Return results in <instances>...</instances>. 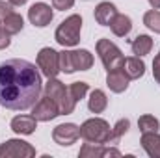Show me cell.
Returning <instances> with one entry per match:
<instances>
[{
    "instance_id": "1",
    "label": "cell",
    "mask_w": 160,
    "mask_h": 158,
    "mask_svg": "<svg viewBox=\"0 0 160 158\" xmlns=\"http://www.w3.org/2000/svg\"><path fill=\"white\" fill-rule=\"evenodd\" d=\"M43 82L34 63L13 58L0 63V104L8 110H28L41 97Z\"/></svg>"
},
{
    "instance_id": "2",
    "label": "cell",
    "mask_w": 160,
    "mask_h": 158,
    "mask_svg": "<svg viewBox=\"0 0 160 158\" xmlns=\"http://www.w3.org/2000/svg\"><path fill=\"white\" fill-rule=\"evenodd\" d=\"M43 91H45L47 97H50V99L58 104L60 116H69V114L75 112L77 102H75L73 97L69 95V89L65 87L63 82H60L58 78H48V82H47L45 87H43Z\"/></svg>"
},
{
    "instance_id": "3",
    "label": "cell",
    "mask_w": 160,
    "mask_h": 158,
    "mask_svg": "<svg viewBox=\"0 0 160 158\" xmlns=\"http://www.w3.org/2000/svg\"><path fill=\"white\" fill-rule=\"evenodd\" d=\"M80 30H82V17L77 15V13H73L65 21H62V24L56 28L54 39L63 48L77 47L80 43Z\"/></svg>"
},
{
    "instance_id": "4",
    "label": "cell",
    "mask_w": 160,
    "mask_h": 158,
    "mask_svg": "<svg viewBox=\"0 0 160 158\" xmlns=\"http://www.w3.org/2000/svg\"><path fill=\"white\" fill-rule=\"evenodd\" d=\"M80 136L86 141L106 145L112 140V128H110L108 121H104V119H101V117H91V119H88V121L82 123Z\"/></svg>"
},
{
    "instance_id": "5",
    "label": "cell",
    "mask_w": 160,
    "mask_h": 158,
    "mask_svg": "<svg viewBox=\"0 0 160 158\" xmlns=\"http://www.w3.org/2000/svg\"><path fill=\"white\" fill-rule=\"evenodd\" d=\"M97 54L104 65L106 71H114V69H121L125 63V56L121 52V48L112 43L110 39H99L97 41Z\"/></svg>"
},
{
    "instance_id": "6",
    "label": "cell",
    "mask_w": 160,
    "mask_h": 158,
    "mask_svg": "<svg viewBox=\"0 0 160 158\" xmlns=\"http://www.w3.org/2000/svg\"><path fill=\"white\" fill-rule=\"evenodd\" d=\"M38 67L47 78H56L60 71V52H56L50 47H45L38 52Z\"/></svg>"
},
{
    "instance_id": "7",
    "label": "cell",
    "mask_w": 160,
    "mask_h": 158,
    "mask_svg": "<svg viewBox=\"0 0 160 158\" xmlns=\"http://www.w3.org/2000/svg\"><path fill=\"white\" fill-rule=\"evenodd\" d=\"M36 149L22 140H8L0 145V158H32Z\"/></svg>"
},
{
    "instance_id": "8",
    "label": "cell",
    "mask_w": 160,
    "mask_h": 158,
    "mask_svg": "<svg viewBox=\"0 0 160 158\" xmlns=\"http://www.w3.org/2000/svg\"><path fill=\"white\" fill-rule=\"evenodd\" d=\"M80 138V126H77L75 123H62L52 130V140L54 143L62 145V147H69L73 145Z\"/></svg>"
},
{
    "instance_id": "9",
    "label": "cell",
    "mask_w": 160,
    "mask_h": 158,
    "mask_svg": "<svg viewBox=\"0 0 160 158\" xmlns=\"http://www.w3.org/2000/svg\"><path fill=\"white\" fill-rule=\"evenodd\" d=\"M32 116L38 121L47 123V121H52V119H56L60 116V108L50 97L45 95V97H39V101L32 106Z\"/></svg>"
},
{
    "instance_id": "10",
    "label": "cell",
    "mask_w": 160,
    "mask_h": 158,
    "mask_svg": "<svg viewBox=\"0 0 160 158\" xmlns=\"http://www.w3.org/2000/svg\"><path fill=\"white\" fill-rule=\"evenodd\" d=\"M28 19L34 26L38 28H45L50 24V21L54 19V13H52V7L45 2H36L30 9H28Z\"/></svg>"
},
{
    "instance_id": "11",
    "label": "cell",
    "mask_w": 160,
    "mask_h": 158,
    "mask_svg": "<svg viewBox=\"0 0 160 158\" xmlns=\"http://www.w3.org/2000/svg\"><path fill=\"white\" fill-rule=\"evenodd\" d=\"M69 58H71V67L73 73L75 71H88L93 65V54L86 48L80 50H69Z\"/></svg>"
},
{
    "instance_id": "12",
    "label": "cell",
    "mask_w": 160,
    "mask_h": 158,
    "mask_svg": "<svg viewBox=\"0 0 160 158\" xmlns=\"http://www.w3.org/2000/svg\"><path fill=\"white\" fill-rule=\"evenodd\" d=\"M36 128H38V119L34 116H17L11 119V130L15 134L30 136L36 132Z\"/></svg>"
},
{
    "instance_id": "13",
    "label": "cell",
    "mask_w": 160,
    "mask_h": 158,
    "mask_svg": "<svg viewBox=\"0 0 160 158\" xmlns=\"http://www.w3.org/2000/svg\"><path fill=\"white\" fill-rule=\"evenodd\" d=\"M128 82H130V78L127 77V73L123 71V67H121V69H114V71H108V75H106V86H108L110 91H114V93H123V91H127Z\"/></svg>"
},
{
    "instance_id": "14",
    "label": "cell",
    "mask_w": 160,
    "mask_h": 158,
    "mask_svg": "<svg viewBox=\"0 0 160 158\" xmlns=\"http://www.w3.org/2000/svg\"><path fill=\"white\" fill-rule=\"evenodd\" d=\"M93 15H95L97 24H101V26H110V22H112L114 17L118 15V7H116L112 2H101V4H97Z\"/></svg>"
},
{
    "instance_id": "15",
    "label": "cell",
    "mask_w": 160,
    "mask_h": 158,
    "mask_svg": "<svg viewBox=\"0 0 160 158\" xmlns=\"http://www.w3.org/2000/svg\"><path fill=\"white\" fill-rule=\"evenodd\" d=\"M123 71L127 73V77L130 80L142 78L145 75V63H143V60L140 56H130V58H125Z\"/></svg>"
},
{
    "instance_id": "16",
    "label": "cell",
    "mask_w": 160,
    "mask_h": 158,
    "mask_svg": "<svg viewBox=\"0 0 160 158\" xmlns=\"http://www.w3.org/2000/svg\"><path fill=\"white\" fill-rule=\"evenodd\" d=\"M142 147L151 158H160V134L158 132L142 134Z\"/></svg>"
},
{
    "instance_id": "17",
    "label": "cell",
    "mask_w": 160,
    "mask_h": 158,
    "mask_svg": "<svg viewBox=\"0 0 160 158\" xmlns=\"http://www.w3.org/2000/svg\"><path fill=\"white\" fill-rule=\"evenodd\" d=\"M110 30H112L114 36H118V37L128 36L130 30H132V21H130V17H128V15H123V13H118V15L114 17V21L110 22Z\"/></svg>"
},
{
    "instance_id": "18",
    "label": "cell",
    "mask_w": 160,
    "mask_h": 158,
    "mask_svg": "<svg viewBox=\"0 0 160 158\" xmlns=\"http://www.w3.org/2000/svg\"><path fill=\"white\" fill-rule=\"evenodd\" d=\"M108 106V99H106V93L102 89H93L89 93V99H88V108L89 112L93 114H102Z\"/></svg>"
},
{
    "instance_id": "19",
    "label": "cell",
    "mask_w": 160,
    "mask_h": 158,
    "mask_svg": "<svg viewBox=\"0 0 160 158\" xmlns=\"http://www.w3.org/2000/svg\"><path fill=\"white\" fill-rule=\"evenodd\" d=\"M130 48H132V54H134V56H140V58L147 56V54L151 52V48H153V39H151V36L140 34L136 39L132 41Z\"/></svg>"
},
{
    "instance_id": "20",
    "label": "cell",
    "mask_w": 160,
    "mask_h": 158,
    "mask_svg": "<svg viewBox=\"0 0 160 158\" xmlns=\"http://www.w3.org/2000/svg\"><path fill=\"white\" fill-rule=\"evenodd\" d=\"M2 26H4V30H6L9 36H15V34H19V32L22 30L24 21H22V17H21L17 11H13V13H9V15L2 21Z\"/></svg>"
},
{
    "instance_id": "21",
    "label": "cell",
    "mask_w": 160,
    "mask_h": 158,
    "mask_svg": "<svg viewBox=\"0 0 160 158\" xmlns=\"http://www.w3.org/2000/svg\"><path fill=\"white\" fill-rule=\"evenodd\" d=\"M138 128H140L142 134H145V132H158L160 121L155 116L145 114V116H142V117L138 119Z\"/></svg>"
},
{
    "instance_id": "22",
    "label": "cell",
    "mask_w": 160,
    "mask_h": 158,
    "mask_svg": "<svg viewBox=\"0 0 160 158\" xmlns=\"http://www.w3.org/2000/svg\"><path fill=\"white\" fill-rule=\"evenodd\" d=\"M78 156L80 158H101V156H104V147H102L101 143H91V141H88V143H84V147L80 149Z\"/></svg>"
},
{
    "instance_id": "23",
    "label": "cell",
    "mask_w": 160,
    "mask_h": 158,
    "mask_svg": "<svg viewBox=\"0 0 160 158\" xmlns=\"http://www.w3.org/2000/svg\"><path fill=\"white\" fill-rule=\"evenodd\" d=\"M143 24L155 32V34H160V11L158 9H151L143 15Z\"/></svg>"
},
{
    "instance_id": "24",
    "label": "cell",
    "mask_w": 160,
    "mask_h": 158,
    "mask_svg": "<svg viewBox=\"0 0 160 158\" xmlns=\"http://www.w3.org/2000/svg\"><path fill=\"white\" fill-rule=\"evenodd\" d=\"M67 89H69V95L73 97V101L78 102V101H82L86 97V93L89 91V84L88 82H73Z\"/></svg>"
},
{
    "instance_id": "25",
    "label": "cell",
    "mask_w": 160,
    "mask_h": 158,
    "mask_svg": "<svg viewBox=\"0 0 160 158\" xmlns=\"http://www.w3.org/2000/svg\"><path fill=\"white\" fill-rule=\"evenodd\" d=\"M128 126H130V121H128V119H119V121L114 125V128H112V140H110V143L119 141L121 138L127 134Z\"/></svg>"
},
{
    "instance_id": "26",
    "label": "cell",
    "mask_w": 160,
    "mask_h": 158,
    "mask_svg": "<svg viewBox=\"0 0 160 158\" xmlns=\"http://www.w3.org/2000/svg\"><path fill=\"white\" fill-rule=\"evenodd\" d=\"M60 71L65 73V75H71V73H73L71 58H69V50H62V52H60Z\"/></svg>"
},
{
    "instance_id": "27",
    "label": "cell",
    "mask_w": 160,
    "mask_h": 158,
    "mask_svg": "<svg viewBox=\"0 0 160 158\" xmlns=\"http://www.w3.org/2000/svg\"><path fill=\"white\" fill-rule=\"evenodd\" d=\"M9 13H13V4H9L8 0H0V22H2Z\"/></svg>"
},
{
    "instance_id": "28",
    "label": "cell",
    "mask_w": 160,
    "mask_h": 158,
    "mask_svg": "<svg viewBox=\"0 0 160 158\" xmlns=\"http://www.w3.org/2000/svg\"><path fill=\"white\" fill-rule=\"evenodd\" d=\"M52 6H54V9L65 11V9H71L75 6V0H52Z\"/></svg>"
},
{
    "instance_id": "29",
    "label": "cell",
    "mask_w": 160,
    "mask_h": 158,
    "mask_svg": "<svg viewBox=\"0 0 160 158\" xmlns=\"http://www.w3.org/2000/svg\"><path fill=\"white\" fill-rule=\"evenodd\" d=\"M9 43H11V36L4 30V26H2V22H0V50L8 48V47H9Z\"/></svg>"
},
{
    "instance_id": "30",
    "label": "cell",
    "mask_w": 160,
    "mask_h": 158,
    "mask_svg": "<svg viewBox=\"0 0 160 158\" xmlns=\"http://www.w3.org/2000/svg\"><path fill=\"white\" fill-rule=\"evenodd\" d=\"M153 77L160 84V54H157L155 60H153Z\"/></svg>"
},
{
    "instance_id": "31",
    "label": "cell",
    "mask_w": 160,
    "mask_h": 158,
    "mask_svg": "<svg viewBox=\"0 0 160 158\" xmlns=\"http://www.w3.org/2000/svg\"><path fill=\"white\" fill-rule=\"evenodd\" d=\"M104 156H121L118 149H104Z\"/></svg>"
},
{
    "instance_id": "32",
    "label": "cell",
    "mask_w": 160,
    "mask_h": 158,
    "mask_svg": "<svg viewBox=\"0 0 160 158\" xmlns=\"http://www.w3.org/2000/svg\"><path fill=\"white\" fill-rule=\"evenodd\" d=\"M9 4H13V6H24L28 0H8Z\"/></svg>"
},
{
    "instance_id": "33",
    "label": "cell",
    "mask_w": 160,
    "mask_h": 158,
    "mask_svg": "<svg viewBox=\"0 0 160 158\" xmlns=\"http://www.w3.org/2000/svg\"><path fill=\"white\" fill-rule=\"evenodd\" d=\"M149 4L153 9H160V0H149Z\"/></svg>"
},
{
    "instance_id": "34",
    "label": "cell",
    "mask_w": 160,
    "mask_h": 158,
    "mask_svg": "<svg viewBox=\"0 0 160 158\" xmlns=\"http://www.w3.org/2000/svg\"><path fill=\"white\" fill-rule=\"evenodd\" d=\"M158 54H160V52H158Z\"/></svg>"
}]
</instances>
